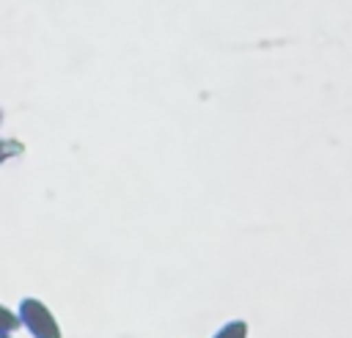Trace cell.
Returning <instances> with one entry per match:
<instances>
[{"mask_svg": "<svg viewBox=\"0 0 352 338\" xmlns=\"http://www.w3.org/2000/svg\"><path fill=\"white\" fill-rule=\"evenodd\" d=\"M0 338H14V335L11 333H0Z\"/></svg>", "mask_w": 352, "mask_h": 338, "instance_id": "4", "label": "cell"}, {"mask_svg": "<svg viewBox=\"0 0 352 338\" xmlns=\"http://www.w3.org/2000/svg\"><path fill=\"white\" fill-rule=\"evenodd\" d=\"M212 338H248V322L245 319H234V322H226Z\"/></svg>", "mask_w": 352, "mask_h": 338, "instance_id": "2", "label": "cell"}, {"mask_svg": "<svg viewBox=\"0 0 352 338\" xmlns=\"http://www.w3.org/2000/svg\"><path fill=\"white\" fill-rule=\"evenodd\" d=\"M16 313H19V319H22V327H25L33 338H63L58 319L52 316V311H50L41 300L25 297V300L19 302V311H16Z\"/></svg>", "mask_w": 352, "mask_h": 338, "instance_id": "1", "label": "cell"}, {"mask_svg": "<svg viewBox=\"0 0 352 338\" xmlns=\"http://www.w3.org/2000/svg\"><path fill=\"white\" fill-rule=\"evenodd\" d=\"M16 327H22L19 313L11 311V308H6V305H0V333H14Z\"/></svg>", "mask_w": 352, "mask_h": 338, "instance_id": "3", "label": "cell"}]
</instances>
